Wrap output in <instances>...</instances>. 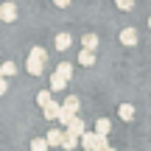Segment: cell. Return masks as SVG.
Segmentation results:
<instances>
[{
  "mask_svg": "<svg viewBox=\"0 0 151 151\" xmlns=\"http://www.w3.org/2000/svg\"><path fill=\"white\" fill-rule=\"evenodd\" d=\"M45 62H48V53H45L42 48H31V53H28V73L31 76H42Z\"/></svg>",
  "mask_w": 151,
  "mask_h": 151,
  "instance_id": "obj_1",
  "label": "cell"
},
{
  "mask_svg": "<svg viewBox=\"0 0 151 151\" xmlns=\"http://www.w3.org/2000/svg\"><path fill=\"white\" fill-rule=\"evenodd\" d=\"M81 146L87 151H104L106 148V137L98 134V132H84V134H81Z\"/></svg>",
  "mask_w": 151,
  "mask_h": 151,
  "instance_id": "obj_2",
  "label": "cell"
},
{
  "mask_svg": "<svg viewBox=\"0 0 151 151\" xmlns=\"http://www.w3.org/2000/svg\"><path fill=\"white\" fill-rule=\"evenodd\" d=\"M0 20H3V22H14L17 20V6L6 0V3L0 6Z\"/></svg>",
  "mask_w": 151,
  "mask_h": 151,
  "instance_id": "obj_3",
  "label": "cell"
},
{
  "mask_svg": "<svg viewBox=\"0 0 151 151\" xmlns=\"http://www.w3.org/2000/svg\"><path fill=\"white\" fill-rule=\"evenodd\" d=\"M67 132H70V134H76V137H78V140H81V134H84V132H87V126H84V120H81L78 115H76V118L70 120V123H67Z\"/></svg>",
  "mask_w": 151,
  "mask_h": 151,
  "instance_id": "obj_4",
  "label": "cell"
},
{
  "mask_svg": "<svg viewBox=\"0 0 151 151\" xmlns=\"http://www.w3.org/2000/svg\"><path fill=\"white\" fill-rule=\"evenodd\" d=\"M120 45H126V48L137 45V31L134 28H123V31H120Z\"/></svg>",
  "mask_w": 151,
  "mask_h": 151,
  "instance_id": "obj_5",
  "label": "cell"
},
{
  "mask_svg": "<svg viewBox=\"0 0 151 151\" xmlns=\"http://www.w3.org/2000/svg\"><path fill=\"white\" fill-rule=\"evenodd\" d=\"M45 140H48V146H62V140H65V129H50Z\"/></svg>",
  "mask_w": 151,
  "mask_h": 151,
  "instance_id": "obj_6",
  "label": "cell"
},
{
  "mask_svg": "<svg viewBox=\"0 0 151 151\" xmlns=\"http://www.w3.org/2000/svg\"><path fill=\"white\" fill-rule=\"evenodd\" d=\"M59 112H62V104H56V101H50L48 106L42 109V115H45L48 120H56V118H59Z\"/></svg>",
  "mask_w": 151,
  "mask_h": 151,
  "instance_id": "obj_7",
  "label": "cell"
},
{
  "mask_svg": "<svg viewBox=\"0 0 151 151\" xmlns=\"http://www.w3.org/2000/svg\"><path fill=\"white\" fill-rule=\"evenodd\" d=\"M78 65H84V67H90V65H95V50H81L78 53Z\"/></svg>",
  "mask_w": 151,
  "mask_h": 151,
  "instance_id": "obj_8",
  "label": "cell"
},
{
  "mask_svg": "<svg viewBox=\"0 0 151 151\" xmlns=\"http://www.w3.org/2000/svg\"><path fill=\"white\" fill-rule=\"evenodd\" d=\"M65 84H67V78H62L59 73H53V76H50V90H53V92L65 90Z\"/></svg>",
  "mask_w": 151,
  "mask_h": 151,
  "instance_id": "obj_9",
  "label": "cell"
},
{
  "mask_svg": "<svg viewBox=\"0 0 151 151\" xmlns=\"http://www.w3.org/2000/svg\"><path fill=\"white\" fill-rule=\"evenodd\" d=\"M118 115L123 120H132V118H134V106H132V104H120V106H118Z\"/></svg>",
  "mask_w": 151,
  "mask_h": 151,
  "instance_id": "obj_10",
  "label": "cell"
},
{
  "mask_svg": "<svg viewBox=\"0 0 151 151\" xmlns=\"http://www.w3.org/2000/svg\"><path fill=\"white\" fill-rule=\"evenodd\" d=\"M70 42H73L70 34H59V37H56V50H67V48H70Z\"/></svg>",
  "mask_w": 151,
  "mask_h": 151,
  "instance_id": "obj_11",
  "label": "cell"
},
{
  "mask_svg": "<svg viewBox=\"0 0 151 151\" xmlns=\"http://www.w3.org/2000/svg\"><path fill=\"white\" fill-rule=\"evenodd\" d=\"M81 45H84L87 50H95L98 48V34H87V37L81 39Z\"/></svg>",
  "mask_w": 151,
  "mask_h": 151,
  "instance_id": "obj_12",
  "label": "cell"
},
{
  "mask_svg": "<svg viewBox=\"0 0 151 151\" xmlns=\"http://www.w3.org/2000/svg\"><path fill=\"white\" fill-rule=\"evenodd\" d=\"M50 101H53V92H50V90H42V92H39V95H37V104H39V106H48V104Z\"/></svg>",
  "mask_w": 151,
  "mask_h": 151,
  "instance_id": "obj_13",
  "label": "cell"
},
{
  "mask_svg": "<svg viewBox=\"0 0 151 151\" xmlns=\"http://www.w3.org/2000/svg\"><path fill=\"white\" fill-rule=\"evenodd\" d=\"M14 73H17L14 62H3V65H0V76H3V78H9V76H14Z\"/></svg>",
  "mask_w": 151,
  "mask_h": 151,
  "instance_id": "obj_14",
  "label": "cell"
},
{
  "mask_svg": "<svg viewBox=\"0 0 151 151\" xmlns=\"http://www.w3.org/2000/svg\"><path fill=\"white\" fill-rule=\"evenodd\" d=\"M76 143H78V137H76V134H70V132L65 129V140H62V146H65L67 151H73V148H76Z\"/></svg>",
  "mask_w": 151,
  "mask_h": 151,
  "instance_id": "obj_15",
  "label": "cell"
},
{
  "mask_svg": "<svg viewBox=\"0 0 151 151\" xmlns=\"http://www.w3.org/2000/svg\"><path fill=\"white\" fill-rule=\"evenodd\" d=\"M109 129H112V123H109L106 118H101V120H98V123H95V132H98V134H104V137L109 134Z\"/></svg>",
  "mask_w": 151,
  "mask_h": 151,
  "instance_id": "obj_16",
  "label": "cell"
},
{
  "mask_svg": "<svg viewBox=\"0 0 151 151\" xmlns=\"http://www.w3.org/2000/svg\"><path fill=\"white\" fill-rule=\"evenodd\" d=\"M56 73H59L62 78H70V76H73V65H70V62H62V65L56 67Z\"/></svg>",
  "mask_w": 151,
  "mask_h": 151,
  "instance_id": "obj_17",
  "label": "cell"
},
{
  "mask_svg": "<svg viewBox=\"0 0 151 151\" xmlns=\"http://www.w3.org/2000/svg\"><path fill=\"white\" fill-rule=\"evenodd\" d=\"M76 118V112H73V109H65V106H62V112H59V118H56V120H59V123H70V120Z\"/></svg>",
  "mask_w": 151,
  "mask_h": 151,
  "instance_id": "obj_18",
  "label": "cell"
},
{
  "mask_svg": "<svg viewBox=\"0 0 151 151\" xmlns=\"http://www.w3.org/2000/svg\"><path fill=\"white\" fill-rule=\"evenodd\" d=\"M31 151H48V140H45V137H37V140H31Z\"/></svg>",
  "mask_w": 151,
  "mask_h": 151,
  "instance_id": "obj_19",
  "label": "cell"
},
{
  "mask_svg": "<svg viewBox=\"0 0 151 151\" xmlns=\"http://www.w3.org/2000/svg\"><path fill=\"white\" fill-rule=\"evenodd\" d=\"M62 106H65V109H73V112H78V98H76V95H67Z\"/></svg>",
  "mask_w": 151,
  "mask_h": 151,
  "instance_id": "obj_20",
  "label": "cell"
},
{
  "mask_svg": "<svg viewBox=\"0 0 151 151\" xmlns=\"http://www.w3.org/2000/svg\"><path fill=\"white\" fill-rule=\"evenodd\" d=\"M115 6L123 9V11H132V9H134V0H115Z\"/></svg>",
  "mask_w": 151,
  "mask_h": 151,
  "instance_id": "obj_21",
  "label": "cell"
},
{
  "mask_svg": "<svg viewBox=\"0 0 151 151\" xmlns=\"http://www.w3.org/2000/svg\"><path fill=\"white\" fill-rule=\"evenodd\" d=\"M56 6H59V9H67V6H70V0H53Z\"/></svg>",
  "mask_w": 151,
  "mask_h": 151,
  "instance_id": "obj_22",
  "label": "cell"
},
{
  "mask_svg": "<svg viewBox=\"0 0 151 151\" xmlns=\"http://www.w3.org/2000/svg\"><path fill=\"white\" fill-rule=\"evenodd\" d=\"M6 87H9V81H6V78H0V95L6 92Z\"/></svg>",
  "mask_w": 151,
  "mask_h": 151,
  "instance_id": "obj_23",
  "label": "cell"
},
{
  "mask_svg": "<svg viewBox=\"0 0 151 151\" xmlns=\"http://www.w3.org/2000/svg\"><path fill=\"white\" fill-rule=\"evenodd\" d=\"M104 151H115V148H109V146H106V148H104Z\"/></svg>",
  "mask_w": 151,
  "mask_h": 151,
  "instance_id": "obj_24",
  "label": "cell"
},
{
  "mask_svg": "<svg viewBox=\"0 0 151 151\" xmlns=\"http://www.w3.org/2000/svg\"><path fill=\"white\" fill-rule=\"evenodd\" d=\"M148 28H151V20H148Z\"/></svg>",
  "mask_w": 151,
  "mask_h": 151,
  "instance_id": "obj_25",
  "label": "cell"
},
{
  "mask_svg": "<svg viewBox=\"0 0 151 151\" xmlns=\"http://www.w3.org/2000/svg\"><path fill=\"white\" fill-rule=\"evenodd\" d=\"M0 78H3V76H0Z\"/></svg>",
  "mask_w": 151,
  "mask_h": 151,
  "instance_id": "obj_26",
  "label": "cell"
}]
</instances>
